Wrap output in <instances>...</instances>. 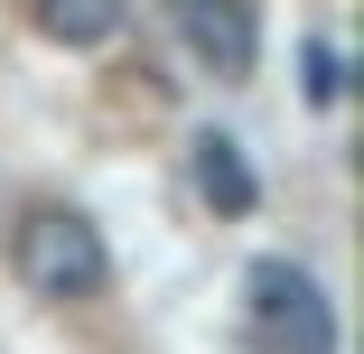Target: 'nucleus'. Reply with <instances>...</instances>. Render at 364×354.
Wrapping results in <instances>:
<instances>
[{
  "label": "nucleus",
  "instance_id": "nucleus-2",
  "mask_svg": "<svg viewBox=\"0 0 364 354\" xmlns=\"http://www.w3.org/2000/svg\"><path fill=\"white\" fill-rule=\"evenodd\" d=\"M252 326L271 336V354H336V317L299 261H252Z\"/></svg>",
  "mask_w": 364,
  "mask_h": 354
},
{
  "label": "nucleus",
  "instance_id": "nucleus-6",
  "mask_svg": "<svg viewBox=\"0 0 364 354\" xmlns=\"http://www.w3.org/2000/svg\"><path fill=\"white\" fill-rule=\"evenodd\" d=\"M309 103H336V47L327 38L309 47Z\"/></svg>",
  "mask_w": 364,
  "mask_h": 354
},
{
  "label": "nucleus",
  "instance_id": "nucleus-4",
  "mask_svg": "<svg viewBox=\"0 0 364 354\" xmlns=\"http://www.w3.org/2000/svg\"><path fill=\"white\" fill-rule=\"evenodd\" d=\"M196 196L215 205V215H252V205H262V187L243 168V140H225V131L196 140Z\"/></svg>",
  "mask_w": 364,
  "mask_h": 354
},
{
  "label": "nucleus",
  "instance_id": "nucleus-1",
  "mask_svg": "<svg viewBox=\"0 0 364 354\" xmlns=\"http://www.w3.org/2000/svg\"><path fill=\"white\" fill-rule=\"evenodd\" d=\"M19 280L38 299H94L112 280V252L94 233V215H75V205H38V215L19 224Z\"/></svg>",
  "mask_w": 364,
  "mask_h": 354
},
{
  "label": "nucleus",
  "instance_id": "nucleus-3",
  "mask_svg": "<svg viewBox=\"0 0 364 354\" xmlns=\"http://www.w3.org/2000/svg\"><path fill=\"white\" fill-rule=\"evenodd\" d=\"M178 28H187L196 65H205V75H225V84H243L252 56H262V38H252V0H178Z\"/></svg>",
  "mask_w": 364,
  "mask_h": 354
},
{
  "label": "nucleus",
  "instance_id": "nucleus-5",
  "mask_svg": "<svg viewBox=\"0 0 364 354\" xmlns=\"http://www.w3.org/2000/svg\"><path fill=\"white\" fill-rule=\"evenodd\" d=\"M28 19L56 47H112L122 19H131V0H28Z\"/></svg>",
  "mask_w": 364,
  "mask_h": 354
}]
</instances>
